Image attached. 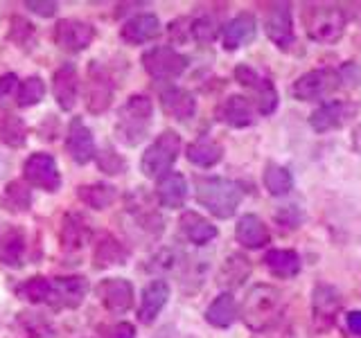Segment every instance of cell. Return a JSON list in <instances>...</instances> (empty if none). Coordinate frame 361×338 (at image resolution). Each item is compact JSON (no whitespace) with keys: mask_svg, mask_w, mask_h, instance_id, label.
<instances>
[{"mask_svg":"<svg viewBox=\"0 0 361 338\" xmlns=\"http://www.w3.org/2000/svg\"><path fill=\"white\" fill-rule=\"evenodd\" d=\"M282 293L271 284H255L246 293L242 304V318L248 330L267 332L271 330L282 315Z\"/></svg>","mask_w":361,"mask_h":338,"instance_id":"cell-1","label":"cell"},{"mask_svg":"<svg viewBox=\"0 0 361 338\" xmlns=\"http://www.w3.org/2000/svg\"><path fill=\"white\" fill-rule=\"evenodd\" d=\"M197 201L217 219H231L240 208L244 192L235 180L221 176H201L195 183Z\"/></svg>","mask_w":361,"mask_h":338,"instance_id":"cell-2","label":"cell"},{"mask_svg":"<svg viewBox=\"0 0 361 338\" xmlns=\"http://www.w3.org/2000/svg\"><path fill=\"white\" fill-rule=\"evenodd\" d=\"M152 113H154V104L149 97L131 95L127 99V104L120 108L118 124H116L118 138L129 146L142 142L147 131L152 127Z\"/></svg>","mask_w":361,"mask_h":338,"instance_id":"cell-3","label":"cell"},{"mask_svg":"<svg viewBox=\"0 0 361 338\" xmlns=\"http://www.w3.org/2000/svg\"><path fill=\"white\" fill-rule=\"evenodd\" d=\"M305 32L316 43H334L345 32V16L336 5H310L302 11Z\"/></svg>","mask_w":361,"mask_h":338,"instance_id":"cell-4","label":"cell"},{"mask_svg":"<svg viewBox=\"0 0 361 338\" xmlns=\"http://www.w3.org/2000/svg\"><path fill=\"white\" fill-rule=\"evenodd\" d=\"M180 151V135L174 131H163L158 138L149 144V149L142 154L140 169L149 178H163L169 174V169L176 163Z\"/></svg>","mask_w":361,"mask_h":338,"instance_id":"cell-5","label":"cell"},{"mask_svg":"<svg viewBox=\"0 0 361 338\" xmlns=\"http://www.w3.org/2000/svg\"><path fill=\"white\" fill-rule=\"evenodd\" d=\"M343 84V77L334 68H319L300 75L291 86V95L298 101H319L330 97Z\"/></svg>","mask_w":361,"mask_h":338,"instance_id":"cell-6","label":"cell"},{"mask_svg":"<svg viewBox=\"0 0 361 338\" xmlns=\"http://www.w3.org/2000/svg\"><path fill=\"white\" fill-rule=\"evenodd\" d=\"M142 65L154 79H174L185 73L188 59L174 48L161 45V48H152L142 54Z\"/></svg>","mask_w":361,"mask_h":338,"instance_id":"cell-7","label":"cell"},{"mask_svg":"<svg viewBox=\"0 0 361 338\" xmlns=\"http://www.w3.org/2000/svg\"><path fill=\"white\" fill-rule=\"evenodd\" d=\"M357 115V104L348 99H332L325 101L310 115V127L316 133H327L338 127H343L350 120Z\"/></svg>","mask_w":361,"mask_h":338,"instance_id":"cell-8","label":"cell"},{"mask_svg":"<svg viewBox=\"0 0 361 338\" xmlns=\"http://www.w3.org/2000/svg\"><path fill=\"white\" fill-rule=\"evenodd\" d=\"M23 174H25L30 185L41 187L45 192H56L61 185L59 167H56V161L50 154H32L23 165Z\"/></svg>","mask_w":361,"mask_h":338,"instance_id":"cell-9","label":"cell"},{"mask_svg":"<svg viewBox=\"0 0 361 338\" xmlns=\"http://www.w3.org/2000/svg\"><path fill=\"white\" fill-rule=\"evenodd\" d=\"M267 37L274 41L280 50H287L296 41L293 34V20H291V5L289 3H274L264 18Z\"/></svg>","mask_w":361,"mask_h":338,"instance_id":"cell-10","label":"cell"},{"mask_svg":"<svg viewBox=\"0 0 361 338\" xmlns=\"http://www.w3.org/2000/svg\"><path fill=\"white\" fill-rule=\"evenodd\" d=\"M95 39V30L84 20L77 18H63L56 23L54 30V41L61 50L66 52H82L86 50Z\"/></svg>","mask_w":361,"mask_h":338,"instance_id":"cell-11","label":"cell"},{"mask_svg":"<svg viewBox=\"0 0 361 338\" xmlns=\"http://www.w3.org/2000/svg\"><path fill=\"white\" fill-rule=\"evenodd\" d=\"M86 104L90 113H102L111 106V99H113V82L109 73L102 68L97 61H93L88 70V82H86Z\"/></svg>","mask_w":361,"mask_h":338,"instance_id":"cell-12","label":"cell"},{"mask_svg":"<svg viewBox=\"0 0 361 338\" xmlns=\"http://www.w3.org/2000/svg\"><path fill=\"white\" fill-rule=\"evenodd\" d=\"M97 298L113 313H124L133 304V287L129 280L109 277L102 280L97 287Z\"/></svg>","mask_w":361,"mask_h":338,"instance_id":"cell-13","label":"cell"},{"mask_svg":"<svg viewBox=\"0 0 361 338\" xmlns=\"http://www.w3.org/2000/svg\"><path fill=\"white\" fill-rule=\"evenodd\" d=\"M66 149L71 154V158L77 165H86L95 158V140L93 133L86 127V124L75 118L68 127V135H66Z\"/></svg>","mask_w":361,"mask_h":338,"instance_id":"cell-14","label":"cell"},{"mask_svg":"<svg viewBox=\"0 0 361 338\" xmlns=\"http://www.w3.org/2000/svg\"><path fill=\"white\" fill-rule=\"evenodd\" d=\"M88 293V282L86 277L71 275V277H56L52 280V300L50 304L54 307H79L82 300Z\"/></svg>","mask_w":361,"mask_h":338,"instance_id":"cell-15","label":"cell"},{"mask_svg":"<svg viewBox=\"0 0 361 338\" xmlns=\"http://www.w3.org/2000/svg\"><path fill=\"white\" fill-rule=\"evenodd\" d=\"M314 323L321 327V330H330L338 309H341V296L338 291L330 284H319L314 289Z\"/></svg>","mask_w":361,"mask_h":338,"instance_id":"cell-16","label":"cell"},{"mask_svg":"<svg viewBox=\"0 0 361 338\" xmlns=\"http://www.w3.org/2000/svg\"><path fill=\"white\" fill-rule=\"evenodd\" d=\"M52 93L56 104L63 111H71L77 104V95H79V75L75 63H63L59 70L52 77Z\"/></svg>","mask_w":361,"mask_h":338,"instance_id":"cell-17","label":"cell"},{"mask_svg":"<svg viewBox=\"0 0 361 338\" xmlns=\"http://www.w3.org/2000/svg\"><path fill=\"white\" fill-rule=\"evenodd\" d=\"M90 237H93V228L84 214L68 212L61 225V244L66 251H79L90 242Z\"/></svg>","mask_w":361,"mask_h":338,"instance_id":"cell-18","label":"cell"},{"mask_svg":"<svg viewBox=\"0 0 361 338\" xmlns=\"http://www.w3.org/2000/svg\"><path fill=\"white\" fill-rule=\"evenodd\" d=\"M161 34V20H158L156 14H138L129 18L120 30L122 41H127L131 45H140L156 39Z\"/></svg>","mask_w":361,"mask_h":338,"instance_id":"cell-19","label":"cell"},{"mask_svg":"<svg viewBox=\"0 0 361 338\" xmlns=\"http://www.w3.org/2000/svg\"><path fill=\"white\" fill-rule=\"evenodd\" d=\"M167 298H169V284L165 280L149 282L142 291V300H140V309H138L140 323L152 325L156 320V315L161 313V309L167 304Z\"/></svg>","mask_w":361,"mask_h":338,"instance_id":"cell-20","label":"cell"},{"mask_svg":"<svg viewBox=\"0 0 361 338\" xmlns=\"http://www.w3.org/2000/svg\"><path fill=\"white\" fill-rule=\"evenodd\" d=\"M217 115L224 124H228L233 129H244V127H251L253 124L251 101L242 95H231L228 99H224Z\"/></svg>","mask_w":361,"mask_h":338,"instance_id":"cell-21","label":"cell"},{"mask_svg":"<svg viewBox=\"0 0 361 338\" xmlns=\"http://www.w3.org/2000/svg\"><path fill=\"white\" fill-rule=\"evenodd\" d=\"M255 32H257V25H255L253 14H237L233 20L226 23V27H224V48L226 50L242 48V45L255 39Z\"/></svg>","mask_w":361,"mask_h":338,"instance_id":"cell-22","label":"cell"},{"mask_svg":"<svg viewBox=\"0 0 361 338\" xmlns=\"http://www.w3.org/2000/svg\"><path fill=\"white\" fill-rule=\"evenodd\" d=\"M237 242L246 248H262L271 242V232L257 214H244L235 228Z\"/></svg>","mask_w":361,"mask_h":338,"instance_id":"cell-23","label":"cell"},{"mask_svg":"<svg viewBox=\"0 0 361 338\" xmlns=\"http://www.w3.org/2000/svg\"><path fill=\"white\" fill-rule=\"evenodd\" d=\"M161 106L167 115H172L176 120H190L197 111V99L188 90L172 86L161 93Z\"/></svg>","mask_w":361,"mask_h":338,"instance_id":"cell-24","label":"cell"},{"mask_svg":"<svg viewBox=\"0 0 361 338\" xmlns=\"http://www.w3.org/2000/svg\"><path fill=\"white\" fill-rule=\"evenodd\" d=\"M158 201H161L163 208H180L188 199V183L183 174L178 172H169L161 180H158L156 187Z\"/></svg>","mask_w":361,"mask_h":338,"instance_id":"cell-25","label":"cell"},{"mask_svg":"<svg viewBox=\"0 0 361 338\" xmlns=\"http://www.w3.org/2000/svg\"><path fill=\"white\" fill-rule=\"evenodd\" d=\"M178 223H180L183 234L197 246L208 244L217 237V228H214L206 217H201V214H197V212H183V217H180Z\"/></svg>","mask_w":361,"mask_h":338,"instance_id":"cell-26","label":"cell"},{"mask_svg":"<svg viewBox=\"0 0 361 338\" xmlns=\"http://www.w3.org/2000/svg\"><path fill=\"white\" fill-rule=\"evenodd\" d=\"M264 264L267 268L274 273L276 277H293L298 275L300 270V257L296 251H287V248H274L264 255Z\"/></svg>","mask_w":361,"mask_h":338,"instance_id":"cell-27","label":"cell"},{"mask_svg":"<svg viewBox=\"0 0 361 338\" xmlns=\"http://www.w3.org/2000/svg\"><path fill=\"white\" fill-rule=\"evenodd\" d=\"M237 318V304L231 293H219L217 298L210 302V307L206 309V320L212 327H219V330H226L231 327Z\"/></svg>","mask_w":361,"mask_h":338,"instance_id":"cell-28","label":"cell"},{"mask_svg":"<svg viewBox=\"0 0 361 338\" xmlns=\"http://www.w3.org/2000/svg\"><path fill=\"white\" fill-rule=\"evenodd\" d=\"M95 266L106 268V266H116V264H124L127 262V248H124L118 239H113L111 234H104L99 239V244L95 246Z\"/></svg>","mask_w":361,"mask_h":338,"instance_id":"cell-29","label":"cell"},{"mask_svg":"<svg viewBox=\"0 0 361 338\" xmlns=\"http://www.w3.org/2000/svg\"><path fill=\"white\" fill-rule=\"evenodd\" d=\"M224 156V149L221 144H217L214 140H208V138H201L197 142H192L188 146V161L197 167H212L221 161Z\"/></svg>","mask_w":361,"mask_h":338,"instance_id":"cell-30","label":"cell"},{"mask_svg":"<svg viewBox=\"0 0 361 338\" xmlns=\"http://www.w3.org/2000/svg\"><path fill=\"white\" fill-rule=\"evenodd\" d=\"M77 196L82 199L88 208L93 210H104L109 206H113L118 199V192L113 185L106 183H95V185H82L77 192Z\"/></svg>","mask_w":361,"mask_h":338,"instance_id":"cell-31","label":"cell"},{"mask_svg":"<svg viewBox=\"0 0 361 338\" xmlns=\"http://www.w3.org/2000/svg\"><path fill=\"white\" fill-rule=\"evenodd\" d=\"M264 187L269 189V194H274V196L289 194L293 189V176L287 167L269 163L264 169Z\"/></svg>","mask_w":361,"mask_h":338,"instance_id":"cell-32","label":"cell"},{"mask_svg":"<svg viewBox=\"0 0 361 338\" xmlns=\"http://www.w3.org/2000/svg\"><path fill=\"white\" fill-rule=\"evenodd\" d=\"M23 253H25V234L18 228H9L0 244V259L7 266H20Z\"/></svg>","mask_w":361,"mask_h":338,"instance_id":"cell-33","label":"cell"},{"mask_svg":"<svg viewBox=\"0 0 361 338\" xmlns=\"http://www.w3.org/2000/svg\"><path fill=\"white\" fill-rule=\"evenodd\" d=\"M248 273H251V264H248V259L244 255H231V257H226V262H224L219 282L226 287H240L242 282L248 277Z\"/></svg>","mask_w":361,"mask_h":338,"instance_id":"cell-34","label":"cell"},{"mask_svg":"<svg viewBox=\"0 0 361 338\" xmlns=\"http://www.w3.org/2000/svg\"><path fill=\"white\" fill-rule=\"evenodd\" d=\"M16 293L23 298V300H30L34 304L39 302H48L52 300V280L48 277H32V280H25L23 284L16 289Z\"/></svg>","mask_w":361,"mask_h":338,"instance_id":"cell-35","label":"cell"},{"mask_svg":"<svg viewBox=\"0 0 361 338\" xmlns=\"http://www.w3.org/2000/svg\"><path fill=\"white\" fill-rule=\"evenodd\" d=\"M27 138V127L25 122L16 115H9L0 122V140L7 146H23Z\"/></svg>","mask_w":361,"mask_h":338,"instance_id":"cell-36","label":"cell"},{"mask_svg":"<svg viewBox=\"0 0 361 338\" xmlns=\"http://www.w3.org/2000/svg\"><path fill=\"white\" fill-rule=\"evenodd\" d=\"M0 203H3L5 210L9 212H25L32 203V194L23 183H9Z\"/></svg>","mask_w":361,"mask_h":338,"instance_id":"cell-37","label":"cell"},{"mask_svg":"<svg viewBox=\"0 0 361 338\" xmlns=\"http://www.w3.org/2000/svg\"><path fill=\"white\" fill-rule=\"evenodd\" d=\"M45 95V84L41 77H27L25 82L18 86V93H16V99H18V106L27 108V106H37L39 101L43 99Z\"/></svg>","mask_w":361,"mask_h":338,"instance_id":"cell-38","label":"cell"},{"mask_svg":"<svg viewBox=\"0 0 361 338\" xmlns=\"http://www.w3.org/2000/svg\"><path fill=\"white\" fill-rule=\"evenodd\" d=\"M20 325L25 327L30 338H54V330L50 320L41 313H20Z\"/></svg>","mask_w":361,"mask_h":338,"instance_id":"cell-39","label":"cell"},{"mask_svg":"<svg viewBox=\"0 0 361 338\" xmlns=\"http://www.w3.org/2000/svg\"><path fill=\"white\" fill-rule=\"evenodd\" d=\"M255 93H257V99H255L257 111L262 113V115H271V113L278 108V90H276L274 82L262 77V82L257 84Z\"/></svg>","mask_w":361,"mask_h":338,"instance_id":"cell-40","label":"cell"},{"mask_svg":"<svg viewBox=\"0 0 361 338\" xmlns=\"http://www.w3.org/2000/svg\"><path fill=\"white\" fill-rule=\"evenodd\" d=\"M217 20L210 18V16H199L190 23V34L195 37L199 43H210L214 41V37H217Z\"/></svg>","mask_w":361,"mask_h":338,"instance_id":"cell-41","label":"cell"},{"mask_svg":"<svg viewBox=\"0 0 361 338\" xmlns=\"http://www.w3.org/2000/svg\"><path fill=\"white\" fill-rule=\"evenodd\" d=\"M18 93V77L14 73H7L0 77V108H7L11 99Z\"/></svg>","mask_w":361,"mask_h":338,"instance_id":"cell-42","label":"cell"},{"mask_svg":"<svg viewBox=\"0 0 361 338\" xmlns=\"http://www.w3.org/2000/svg\"><path fill=\"white\" fill-rule=\"evenodd\" d=\"M99 167H102V172H106V174H122L124 161L113 149H104L99 154Z\"/></svg>","mask_w":361,"mask_h":338,"instance_id":"cell-43","label":"cell"},{"mask_svg":"<svg viewBox=\"0 0 361 338\" xmlns=\"http://www.w3.org/2000/svg\"><path fill=\"white\" fill-rule=\"evenodd\" d=\"M235 79H237V82H240L242 86L251 88V90H255L257 84L262 82V77H259L251 65H237V68H235Z\"/></svg>","mask_w":361,"mask_h":338,"instance_id":"cell-44","label":"cell"},{"mask_svg":"<svg viewBox=\"0 0 361 338\" xmlns=\"http://www.w3.org/2000/svg\"><path fill=\"white\" fill-rule=\"evenodd\" d=\"M32 32H34V27L30 25L27 20H23V18H11V32H9V37L14 39L16 43H25V39L32 37Z\"/></svg>","mask_w":361,"mask_h":338,"instance_id":"cell-45","label":"cell"},{"mask_svg":"<svg viewBox=\"0 0 361 338\" xmlns=\"http://www.w3.org/2000/svg\"><path fill=\"white\" fill-rule=\"evenodd\" d=\"M25 7L30 11H34V14H39L43 18H48V16H54L56 14V3H43V0H27Z\"/></svg>","mask_w":361,"mask_h":338,"instance_id":"cell-46","label":"cell"},{"mask_svg":"<svg viewBox=\"0 0 361 338\" xmlns=\"http://www.w3.org/2000/svg\"><path fill=\"white\" fill-rule=\"evenodd\" d=\"M106 338H135V330L129 323H118L106 330Z\"/></svg>","mask_w":361,"mask_h":338,"instance_id":"cell-47","label":"cell"},{"mask_svg":"<svg viewBox=\"0 0 361 338\" xmlns=\"http://www.w3.org/2000/svg\"><path fill=\"white\" fill-rule=\"evenodd\" d=\"M345 323H348V330H350V332L357 334V336H361V311H350V313L345 315Z\"/></svg>","mask_w":361,"mask_h":338,"instance_id":"cell-48","label":"cell"},{"mask_svg":"<svg viewBox=\"0 0 361 338\" xmlns=\"http://www.w3.org/2000/svg\"><path fill=\"white\" fill-rule=\"evenodd\" d=\"M353 149L357 154H361V124H357L355 131H353Z\"/></svg>","mask_w":361,"mask_h":338,"instance_id":"cell-49","label":"cell"},{"mask_svg":"<svg viewBox=\"0 0 361 338\" xmlns=\"http://www.w3.org/2000/svg\"><path fill=\"white\" fill-rule=\"evenodd\" d=\"M156 338H174L172 334H167V332H163V334H158Z\"/></svg>","mask_w":361,"mask_h":338,"instance_id":"cell-50","label":"cell"}]
</instances>
